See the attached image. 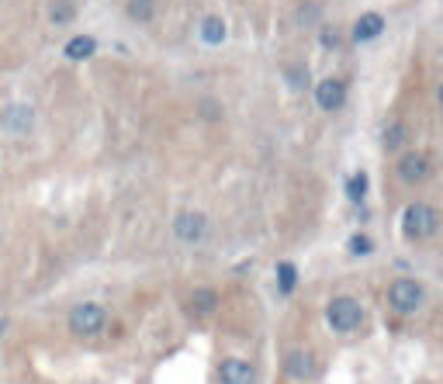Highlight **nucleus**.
Segmentation results:
<instances>
[{
  "mask_svg": "<svg viewBox=\"0 0 443 384\" xmlns=\"http://www.w3.org/2000/svg\"><path fill=\"white\" fill-rule=\"evenodd\" d=\"M426 301V287L415 280V277H398L391 280L388 287V305L398 311V315H415Z\"/></svg>",
  "mask_w": 443,
  "mask_h": 384,
  "instance_id": "nucleus-1",
  "label": "nucleus"
},
{
  "mask_svg": "<svg viewBox=\"0 0 443 384\" xmlns=\"http://www.w3.org/2000/svg\"><path fill=\"white\" fill-rule=\"evenodd\" d=\"M326 322H329L333 332H353V329H360V322H364V308H360L357 298L339 294V298H333V301L326 305Z\"/></svg>",
  "mask_w": 443,
  "mask_h": 384,
  "instance_id": "nucleus-2",
  "label": "nucleus"
},
{
  "mask_svg": "<svg viewBox=\"0 0 443 384\" xmlns=\"http://www.w3.org/2000/svg\"><path fill=\"white\" fill-rule=\"evenodd\" d=\"M104 322H108V311H104V305H97V301H83V305H77V308L70 311V332L80 336V339L97 336V332L104 329Z\"/></svg>",
  "mask_w": 443,
  "mask_h": 384,
  "instance_id": "nucleus-3",
  "label": "nucleus"
},
{
  "mask_svg": "<svg viewBox=\"0 0 443 384\" xmlns=\"http://www.w3.org/2000/svg\"><path fill=\"white\" fill-rule=\"evenodd\" d=\"M402 232L408 239H429L436 232V211L429 204H422V201L408 204L405 215H402Z\"/></svg>",
  "mask_w": 443,
  "mask_h": 384,
  "instance_id": "nucleus-4",
  "label": "nucleus"
},
{
  "mask_svg": "<svg viewBox=\"0 0 443 384\" xmlns=\"http://www.w3.org/2000/svg\"><path fill=\"white\" fill-rule=\"evenodd\" d=\"M173 236L180 242H201L208 236V218L201 211H180L173 218Z\"/></svg>",
  "mask_w": 443,
  "mask_h": 384,
  "instance_id": "nucleus-5",
  "label": "nucleus"
},
{
  "mask_svg": "<svg viewBox=\"0 0 443 384\" xmlns=\"http://www.w3.org/2000/svg\"><path fill=\"white\" fill-rule=\"evenodd\" d=\"M429 173H433V163H429L426 153H405V156L398 160V177H402V184H426Z\"/></svg>",
  "mask_w": 443,
  "mask_h": 384,
  "instance_id": "nucleus-6",
  "label": "nucleus"
},
{
  "mask_svg": "<svg viewBox=\"0 0 443 384\" xmlns=\"http://www.w3.org/2000/svg\"><path fill=\"white\" fill-rule=\"evenodd\" d=\"M315 104H319L322 111H339V108L346 104V84L336 80V77L322 80V84L315 87Z\"/></svg>",
  "mask_w": 443,
  "mask_h": 384,
  "instance_id": "nucleus-7",
  "label": "nucleus"
},
{
  "mask_svg": "<svg viewBox=\"0 0 443 384\" xmlns=\"http://www.w3.org/2000/svg\"><path fill=\"white\" fill-rule=\"evenodd\" d=\"M218 384H253V367H250V360L226 356V360L218 363Z\"/></svg>",
  "mask_w": 443,
  "mask_h": 384,
  "instance_id": "nucleus-8",
  "label": "nucleus"
},
{
  "mask_svg": "<svg viewBox=\"0 0 443 384\" xmlns=\"http://www.w3.org/2000/svg\"><path fill=\"white\" fill-rule=\"evenodd\" d=\"M32 122H35V111L28 104H11V108L0 111V125H4L8 132H28Z\"/></svg>",
  "mask_w": 443,
  "mask_h": 384,
  "instance_id": "nucleus-9",
  "label": "nucleus"
},
{
  "mask_svg": "<svg viewBox=\"0 0 443 384\" xmlns=\"http://www.w3.org/2000/svg\"><path fill=\"white\" fill-rule=\"evenodd\" d=\"M284 370H288V377H295V381H308V377H315V356H312L308 349H295V353H288Z\"/></svg>",
  "mask_w": 443,
  "mask_h": 384,
  "instance_id": "nucleus-10",
  "label": "nucleus"
},
{
  "mask_svg": "<svg viewBox=\"0 0 443 384\" xmlns=\"http://www.w3.org/2000/svg\"><path fill=\"white\" fill-rule=\"evenodd\" d=\"M381 32H384V18L374 15V11H367V15H360L357 25H353V42H374Z\"/></svg>",
  "mask_w": 443,
  "mask_h": 384,
  "instance_id": "nucleus-11",
  "label": "nucleus"
},
{
  "mask_svg": "<svg viewBox=\"0 0 443 384\" xmlns=\"http://www.w3.org/2000/svg\"><path fill=\"white\" fill-rule=\"evenodd\" d=\"M187 308H190L194 315H215V311H218V294H215L211 287H194Z\"/></svg>",
  "mask_w": 443,
  "mask_h": 384,
  "instance_id": "nucleus-12",
  "label": "nucleus"
},
{
  "mask_svg": "<svg viewBox=\"0 0 443 384\" xmlns=\"http://www.w3.org/2000/svg\"><path fill=\"white\" fill-rule=\"evenodd\" d=\"M226 35H229V28H226V21H222L218 15H208L201 21V42L204 46H222V42H226Z\"/></svg>",
  "mask_w": 443,
  "mask_h": 384,
  "instance_id": "nucleus-13",
  "label": "nucleus"
},
{
  "mask_svg": "<svg viewBox=\"0 0 443 384\" xmlns=\"http://www.w3.org/2000/svg\"><path fill=\"white\" fill-rule=\"evenodd\" d=\"M63 52H66L70 59H77V63H80V59H90V56L97 52V42H94L90 35H77V39H70V42H66V49H63Z\"/></svg>",
  "mask_w": 443,
  "mask_h": 384,
  "instance_id": "nucleus-14",
  "label": "nucleus"
},
{
  "mask_svg": "<svg viewBox=\"0 0 443 384\" xmlns=\"http://www.w3.org/2000/svg\"><path fill=\"white\" fill-rule=\"evenodd\" d=\"M125 15L132 18V21H152L156 18V0H128L125 4Z\"/></svg>",
  "mask_w": 443,
  "mask_h": 384,
  "instance_id": "nucleus-15",
  "label": "nucleus"
},
{
  "mask_svg": "<svg viewBox=\"0 0 443 384\" xmlns=\"http://www.w3.org/2000/svg\"><path fill=\"white\" fill-rule=\"evenodd\" d=\"M77 18V8L70 4V0H52L49 4V21L52 25H70Z\"/></svg>",
  "mask_w": 443,
  "mask_h": 384,
  "instance_id": "nucleus-16",
  "label": "nucleus"
},
{
  "mask_svg": "<svg viewBox=\"0 0 443 384\" xmlns=\"http://www.w3.org/2000/svg\"><path fill=\"white\" fill-rule=\"evenodd\" d=\"M277 284H281V294H291L295 291V284H298L295 263H277Z\"/></svg>",
  "mask_w": 443,
  "mask_h": 384,
  "instance_id": "nucleus-17",
  "label": "nucleus"
},
{
  "mask_svg": "<svg viewBox=\"0 0 443 384\" xmlns=\"http://www.w3.org/2000/svg\"><path fill=\"white\" fill-rule=\"evenodd\" d=\"M346 194H350V201H364V198H367V173H364V170L346 180Z\"/></svg>",
  "mask_w": 443,
  "mask_h": 384,
  "instance_id": "nucleus-18",
  "label": "nucleus"
},
{
  "mask_svg": "<svg viewBox=\"0 0 443 384\" xmlns=\"http://www.w3.org/2000/svg\"><path fill=\"white\" fill-rule=\"evenodd\" d=\"M402 142H405V125H388L384 128V149H402Z\"/></svg>",
  "mask_w": 443,
  "mask_h": 384,
  "instance_id": "nucleus-19",
  "label": "nucleus"
},
{
  "mask_svg": "<svg viewBox=\"0 0 443 384\" xmlns=\"http://www.w3.org/2000/svg\"><path fill=\"white\" fill-rule=\"evenodd\" d=\"M371 249H374V242H371L367 236H353V239H350V253H353V256H364V253H371Z\"/></svg>",
  "mask_w": 443,
  "mask_h": 384,
  "instance_id": "nucleus-20",
  "label": "nucleus"
},
{
  "mask_svg": "<svg viewBox=\"0 0 443 384\" xmlns=\"http://www.w3.org/2000/svg\"><path fill=\"white\" fill-rule=\"evenodd\" d=\"M322 46H326V49H336V46H339V32H336V28H326V32H322Z\"/></svg>",
  "mask_w": 443,
  "mask_h": 384,
  "instance_id": "nucleus-21",
  "label": "nucleus"
}]
</instances>
